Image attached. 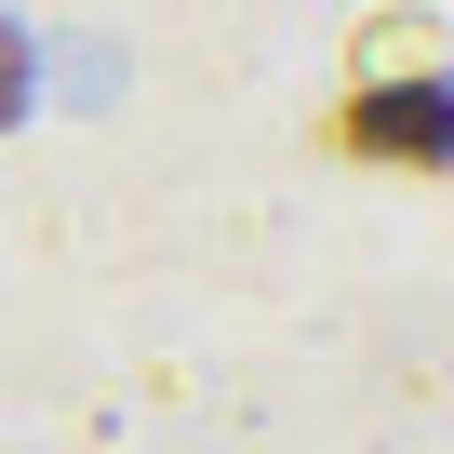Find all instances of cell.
<instances>
[{
  "mask_svg": "<svg viewBox=\"0 0 454 454\" xmlns=\"http://www.w3.org/2000/svg\"><path fill=\"white\" fill-rule=\"evenodd\" d=\"M348 147H401V160H454V94H361L348 107Z\"/></svg>",
  "mask_w": 454,
  "mask_h": 454,
  "instance_id": "cell-1",
  "label": "cell"
},
{
  "mask_svg": "<svg viewBox=\"0 0 454 454\" xmlns=\"http://www.w3.org/2000/svg\"><path fill=\"white\" fill-rule=\"evenodd\" d=\"M14 107H27V41L0 27V121H14Z\"/></svg>",
  "mask_w": 454,
  "mask_h": 454,
  "instance_id": "cell-2",
  "label": "cell"
}]
</instances>
